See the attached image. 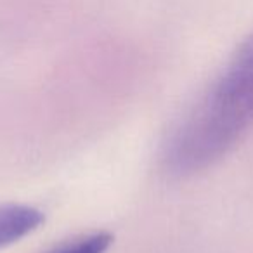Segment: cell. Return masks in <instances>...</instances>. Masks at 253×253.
Returning a JSON list of instances; mask_svg holds the SVG:
<instances>
[{
	"instance_id": "3957f363",
	"label": "cell",
	"mask_w": 253,
	"mask_h": 253,
	"mask_svg": "<svg viewBox=\"0 0 253 253\" xmlns=\"http://www.w3.org/2000/svg\"><path fill=\"white\" fill-rule=\"evenodd\" d=\"M111 243L113 238L108 232H92V234L64 243L49 253H106Z\"/></svg>"
},
{
	"instance_id": "6da1fadb",
	"label": "cell",
	"mask_w": 253,
	"mask_h": 253,
	"mask_svg": "<svg viewBox=\"0 0 253 253\" xmlns=\"http://www.w3.org/2000/svg\"><path fill=\"white\" fill-rule=\"evenodd\" d=\"M253 132V35L172 128L162 162L170 175L210 169Z\"/></svg>"
},
{
	"instance_id": "7a4b0ae2",
	"label": "cell",
	"mask_w": 253,
	"mask_h": 253,
	"mask_svg": "<svg viewBox=\"0 0 253 253\" xmlns=\"http://www.w3.org/2000/svg\"><path fill=\"white\" fill-rule=\"evenodd\" d=\"M43 222V213L30 205H0V248L12 245Z\"/></svg>"
}]
</instances>
